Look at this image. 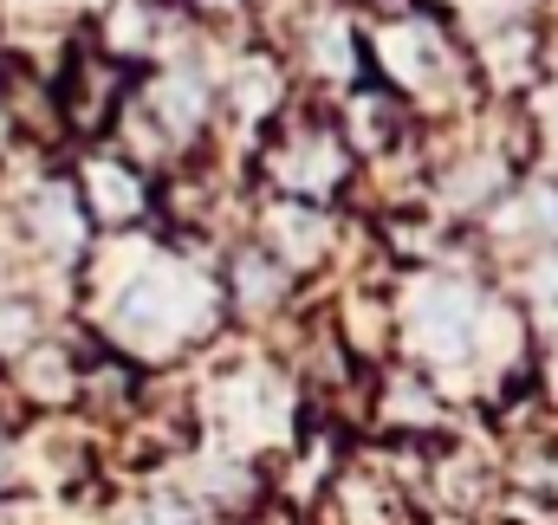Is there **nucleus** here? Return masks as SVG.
<instances>
[{"instance_id":"7ed1b4c3","label":"nucleus","mask_w":558,"mask_h":525,"mask_svg":"<svg viewBox=\"0 0 558 525\" xmlns=\"http://www.w3.org/2000/svg\"><path fill=\"white\" fill-rule=\"evenodd\" d=\"M403 338H410V351L422 364H441V370L468 364L474 344H481V298H474V285L441 279V272L416 279L410 298H403Z\"/></svg>"},{"instance_id":"2eb2a0df","label":"nucleus","mask_w":558,"mask_h":525,"mask_svg":"<svg viewBox=\"0 0 558 525\" xmlns=\"http://www.w3.org/2000/svg\"><path fill=\"white\" fill-rule=\"evenodd\" d=\"M0 59H7V46H0Z\"/></svg>"},{"instance_id":"9d476101","label":"nucleus","mask_w":558,"mask_h":525,"mask_svg":"<svg viewBox=\"0 0 558 525\" xmlns=\"http://www.w3.org/2000/svg\"><path fill=\"white\" fill-rule=\"evenodd\" d=\"M377 422L397 441H428L441 428V395H435V383L422 370H397V377L377 383Z\"/></svg>"},{"instance_id":"6e6552de","label":"nucleus","mask_w":558,"mask_h":525,"mask_svg":"<svg viewBox=\"0 0 558 525\" xmlns=\"http://www.w3.org/2000/svg\"><path fill=\"white\" fill-rule=\"evenodd\" d=\"M325 525H403V493L377 467H364V461L331 467V480H325Z\"/></svg>"},{"instance_id":"9b49d317","label":"nucleus","mask_w":558,"mask_h":525,"mask_svg":"<svg viewBox=\"0 0 558 525\" xmlns=\"http://www.w3.org/2000/svg\"><path fill=\"white\" fill-rule=\"evenodd\" d=\"M124 525H208L202 520V500L195 493H175V487H156V493H137Z\"/></svg>"},{"instance_id":"4468645a","label":"nucleus","mask_w":558,"mask_h":525,"mask_svg":"<svg viewBox=\"0 0 558 525\" xmlns=\"http://www.w3.org/2000/svg\"><path fill=\"white\" fill-rule=\"evenodd\" d=\"M0 305H7V266H0Z\"/></svg>"},{"instance_id":"20e7f679","label":"nucleus","mask_w":558,"mask_h":525,"mask_svg":"<svg viewBox=\"0 0 558 525\" xmlns=\"http://www.w3.org/2000/svg\"><path fill=\"white\" fill-rule=\"evenodd\" d=\"M72 188H78V208H85L92 234H137L143 221L156 215L149 169H137V162H131L124 149H111V143H92V149L78 156Z\"/></svg>"},{"instance_id":"f8f14e48","label":"nucleus","mask_w":558,"mask_h":525,"mask_svg":"<svg viewBox=\"0 0 558 525\" xmlns=\"http://www.w3.org/2000/svg\"><path fill=\"white\" fill-rule=\"evenodd\" d=\"M13 474H20V448H13V435L0 428V493L13 487Z\"/></svg>"},{"instance_id":"f03ea898","label":"nucleus","mask_w":558,"mask_h":525,"mask_svg":"<svg viewBox=\"0 0 558 525\" xmlns=\"http://www.w3.org/2000/svg\"><path fill=\"white\" fill-rule=\"evenodd\" d=\"M254 169H260V182L274 188L279 202H312V208H331L357 182V156L344 149L338 118L325 105H312V98H286L274 118L260 124Z\"/></svg>"},{"instance_id":"0eeeda50","label":"nucleus","mask_w":558,"mask_h":525,"mask_svg":"<svg viewBox=\"0 0 558 525\" xmlns=\"http://www.w3.org/2000/svg\"><path fill=\"white\" fill-rule=\"evenodd\" d=\"M267 254L292 266V272H318V266L331 260V247H338V221H331V208H312V202H267L260 208V234H254Z\"/></svg>"},{"instance_id":"ddd939ff","label":"nucleus","mask_w":558,"mask_h":525,"mask_svg":"<svg viewBox=\"0 0 558 525\" xmlns=\"http://www.w3.org/2000/svg\"><path fill=\"white\" fill-rule=\"evenodd\" d=\"M189 20H215V13H228V7H241V0H175Z\"/></svg>"},{"instance_id":"f257e3e1","label":"nucleus","mask_w":558,"mask_h":525,"mask_svg":"<svg viewBox=\"0 0 558 525\" xmlns=\"http://www.w3.org/2000/svg\"><path fill=\"white\" fill-rule=\"evenodd\" d=\"M111 344H131L137 357H169L202 344L221 325V285H208L195 266L169 260V254H143L131 279L111 292Z\"/></svg>"},{"instance_id":"423d86ee","label":"nucleus","mask_w":558,"mask_h":525,"mask_svg":"<svg viewBox=\"0 0 558 525\" xmlns=\"http://www.w3.org/2000/svg\"><path fill=\"white\" fill-rule=\"evenodd\" d=\"M292 285H299V272L279 260V254H267L254 234L228 254V266H221V312H241V318H274V312H286L292 305Z\"/></svg>"},{"instance_id":"39448f33","label":"nucleus","mask_w":558,"mask_h":525,"mask_svg":"<svg viewBox=\"0 0 558 525\" xmlns=\"http://www.w3.org/2000/svg\"><path fill=\"white\" fill-rule=\"evenodd\" d=\"M13 221H20V234H26L46 260L85 266V254H92V221H85V208H78L72 175H39V182L20 195Z\"/></svg>"},{"instance_id":"1a4fd4ad","label":"nucleus","mask_w":558,"mask_h":525,"mask_svg":"<svg viewBox=\"0 0 558 525\" xmlns=\"http://www.w3.org/2000/svg\"><path fill=\"white\" fill-rule=\"evenodd\" d=\"M13 390L33 408H72L78 402V357L65 338H39L13 351Z\"/></svg>"}]
</instances>
